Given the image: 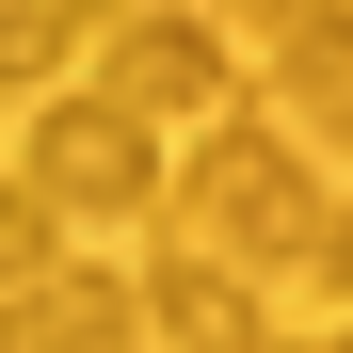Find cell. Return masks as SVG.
Instances as JSON below:
<instances>
[{
    "mask_svg": "<svg viewBox=\"0 0 353 353\" xmlns=\"http://www.w3.org/2000/svg\"><path fill=\"white\" fill-rule=\"evenodd\" d=\"M176 241L193 257H225V273H321V193H305V145H257V129H225V145H193L176 161Z\"/></svg>",
    "mask_w": 353,
    "mask_h": 353,
    "instance_id": "obj_1",
    "label": "cell"
},
{
    "mask_svg": "<svg viewBox=\"0 0 353 353\" xmlns=\"http://www.w3.org/2000/svg\"><path fill=\"white\" fill-rule=\"evenodd\" d=\"M17 176H32L65 225H145V209H176V161H161V129H145V112H112V97H32Z\"/></svg>",
    "mask_w": 353,
    "mask_h": 353,
    "instance_id": "obj_2",
    "label": "cell"
},
{
    "mask_svg": "<svg viewBox=\"0 0 353 353\" xmlns=\"http://www.w3.org/2000/svg\"><path fill=\"white\" fill-rule=\"evenodd\" d=\"M97 97L145 112V129H193V112L225 97V32H209V17H145V32H112V48H97Z\"/></svg>",
    "mask_w": 353,
    "mask_h": 353,
    "instance_id": "obj_3",
    "label": "cell"
},
{
    "mask_svg": "<svg viewBox=\"0 0 353 353\" xmlns=\"http://www.w3.org/2000/svg\"><path fill=\"white\" fill-rule=\"evenodd\" d=\"M145 321H161V353H273L257 273H225V257H193V241L145 257Z\"/></svg>",
    "mask_w": 353,
    "mask_h": 353,
    "instance_id": "obj_4",
    "label": "cell"
},
{
    "mask_svg": "<svg viewBox=\"0 0 353 353\" xmlns=\"http://www.w3.org/2000/svg\"><path fill=\"white\" fill-rule=\"evenodd\" d=\"M273 112L305 145H353V0H305L289 17V48H273Z\"/></svg>",
    "mask_w": 353,
    "mask_h": 353,
    "instance_id": "obj_5",
    "label": "cell"
},
{
    "mask_svg": "<svg viewBox=\"0 0 353 353\" xmlns=\"http://www.w3.org/2000/svg\"><path fill=\"white\" fill-rule=\"evenodd\" d=\"M129 337H161V321H145V289H112V273H65V289L17 305V353H129Z\"/></svg>",
    "mask_w": 353,
    "mask_h": 353,
    "instance_id": "obj_6",
    "label": "cell"
},
{
    "mask_svg": "<svg viewBox=\"0 0 353 353\" xmlns=\"http://www.w3.org/2000/svg\"><path fill=\"white\" fill-rule=\"evenodd\" d=\"M32 289H65V209L17 176V193H0V305H32Z\"/></svg>",
    "mask_w": 353,
    "mask_h": 353,
    "instance_id": "obj_7",
    "label": "cell"
},
{
    "mask_svg": "<svg viewBox=\"0 0 353 353\" xmlns=\"http://www.w3.org/2000/svg\"><path fill=\"white\" fill-rule=\"evenodd\" d=\"M65 32H81L65 0H17V17H0V65H17V81H48V65H65Z\"/></svg>",
    "mask_w": 353,
    "mask_h": 353,
    "instance_id": "obj_8",
    "label": "cell"
},
{
    "mask_svg": "<svg viewBox=\"0 0 353 353\" xmlns=\"http://www.w3.org/2000/svg\"><path fill=\"white\" fill-rule=\"evenodd\" d=\"M209 17H241V32H273V48H289V17H305V0H209Z\"/></svg>",
    "mask_w": 353,
    "mask_h": 353,
    "instance_id": "obj_9",
    "label": "cell"
},
{
    "mask_svg": "<svg viewBox=\"0 0 353 353\" xmlns=\"http://www.w3.org/2000/svg\"><path fill=\"white\" fill-rule=\"evenodd\" d=\"M321 289H353V209H337V225H321Z\"/></svg>",
    "mask_w": 353,
    "mask_h": 353,
    "instance_id": "obj_10",
    "label": "cell"
},
{
    "mask_svg": "<svg viewBox=\"0 0 353 353\" xmlns=\"http://www.w3.org/2000/svg\"><path fill=\"white\" fill-rule=\"evenodd\" d=\"M273 353H305V337H273Z\"/></svg>",
    "mask_w": 353,
    "mask_h": 353,
    "instance_id": "obj_11",
    "label": "cell"
},
{
    "mask_svg": "<svg viewBox=\"0 0 353 353\" xmlns=\"http://www.w3.org/2000/svg\"><path fill=\"white\" fill-rule=\"evenodd\" d=\"M337 353H353V337H337Z\"/></svg>",
    "mask_w": 353,
    "mask_h": 353,
    "instance_id": "obj_12",
    "label": "cell"
}]
</instances>
